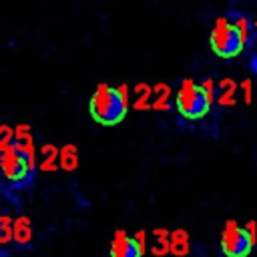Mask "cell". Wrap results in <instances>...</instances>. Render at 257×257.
<instances>
[{
    "label": "cell",
    "mask_w": 257,
    "mask_h": 257,
    "mask_svg": "<svg viewBox=\"0 0 257 257\" xmlns=\"http://www.w3.org/2000/svg\"><path fill=\"white\" fill-rule=\"evenodd\" d=\"M128 106H131V98L126 84L110 86L106 82H98L88 100L90 116L104 126H114L120 120H124Z\"/></svg>",
    "instance_id": "cell-1"
},
{
    "label": "cell",
    "mask_w": 257,
    "mask_h": 257,
    "mask_svg": "<svg viewBox=\"0 0 257 257\" xmlns=\"http://www.w3.org/2000/svg\"><path fill=\"white\" fill-rule=\"evenodd\" d=\"M211 102H213V94L193 78H185L175 94V106L179 114L191 120L203 118L209 112Z\"/></svg>",
    "instance_id": "cell-2"
},
{
    "label": "cell",
    "mask_w": 257,
    "mask_h": 257,
    "mask_svg": "<svg viewBox=\"0 0 257 257\" xmlns=\"http://www.w3.org/2000/svg\"><path fill=\"white\" fill-rule=\"evenodd\" d=\"M209 44H211V50L217 56L235 58L243 52L247 42H245L243 32L239 30V26L231 18L219 16L213 22V28H211V34H209Z\"/></svg>",
    "instance_id": "cell-3"
},
{
    "label": "cell",
    "mask_w": 257,
    "mask_h": 257,
    "mask_svg": "<svg viewBox=\"0 0 257 257\" xmlns=\"http://www.w3.org/2000/svg\"><path fill=\"white\" fill-rule=\"evenodd\" d=\"M34 171H36V159H30L14 145L0 153V173L6 181L26 185L34 177Z\"/></svg>",
    "instance_id": "cell-4"
},
{
    "label": "cell",
    "mask_w": 257,
    "mask_h": 257,
    "mask_svg": "<svg viewBox=\"0 0 257 257\" xmlns=\"http://www.w3.org/2000/svg\"><path fill=\"white\" fill-rule=\"evenodd\" d=\"M253 245L255 241L245 227H241L233 219L225 223L221 233V251L225 257H247L253 251Z\"/></svg>",
    "instance_id": "cell-5"
},
{
    "label": "cell",
    "mask_w": 257,
    "mask_h": 257,
    "mask_svg": "<svg viewBox=\"0 0 257 257\" xmlns=\"http://www.w3.org/2000/svg\"><path fill=\"white\" fill-rule=\"evenodd\" d=\"M108 255L110 257H143L145 249L139 245V241L135 237H131L126 231L118 229V231H114V235L110 239Z\"/></svg>",
    "instance_id": "cell-6"
},
{
    "label": "cell",
    "mask_w": 257,
    "mask_h": 257,
    "mask_svg": "<svg viewBox=\"0 0 257 257\" xmlns=\"http://www.w3.org/2000/svg\"><path fill=\"white\" fill-rule=\"evenodd\" d=\"M12 241L18 247H30L34 241V231H32V223L26 215H20L14 219L12 225Z\"/></svg>",
    "instance_id": "cell-7"
},
{
    "label": "cell",
    "mask_w": 257,
    "mask_h": 257,
    "mask_svg": "<svg viewBox=\"0 0 257 257\" xmlns=\"http://www.w3.org/2000/svg\"><path fill=\"white\" fill-rule=\"evenodd\" d=\"M14 147L28 155L30 159H36V149H34V137L30 133L28 124H18L14 126Z\"/></svg>",
    "instance_id": "cell-8"
},
{
    "label": "cell",
    "mask_w": 257,
    "mask_h": 257,
    "mask_svg": "<svg viewBox=\"0 0 257 257\" xmlns=\"http://www.w3.org/2000/svg\"><path fill=\"white\" fill-rule=\"evenodd\" d=\"M189 233L185 229H177L171 233V239H169V253H173L175 257H185L189 253Z\"/></svg>",
    "instance_id": "cell-9"
},
{
    "label": "cell",
    "mask_w": 257,
    "mask_h": 257,
    "mask_svg": "<svg viewBox=\"0 0 257 257\" xmlns=\"http://www.w3.org/2000/svg\"><path fill=\"white\" fill-rule=\"evenodd\" d=\"M58 167L64 171H74L78 167V149L76 145H64L58 153Z\"/></svg>",
    "instance_id": "cell-10"
},
{
    "label": "cell",
    "mask_w": 257,
    "mask_h": 257,
    "mask_svg": "<svg viewBox=\"0 0 257 257\" xmlns=\"http://www.w3.org/2000/svg\"><path fill=\"white\" fill-rule=\"evenodd\" d=\"M135 108L139 110H147V108H153V86L141 82L135 86Z\"/></svg>",
    "instance_id": "cell-11"
},
{
    "label": "cell",
    "mask_w": 257,
    "mask_h": 257,
    "mask_svg": "<svg viewBox=\"0 0 257 257\" xmlns=\"http://www.w3.org/2000/svg\"><path fill=\"white\" fill-rule=\"evenodd\" d=\"M58 153L60 149H56L54 145L46 143L40 147V169L42 171H54L58 165Z\"/></svg>",
    "instance_id": "cell-12"
},
{
    "label": "cell",
    "mask_w": 257,
    "mask_h": 257,
    "mask_svg": "<svg viewBox=\"0 0 257 257\" xmlns=\"http://www.w3.org/2000/svg\"><path fill=\"white\" fill-rule=\"evenodd\" d=\"M235 90H237V86L233 80H221L219 90H217V102H221L225 106L235 104Z\"/></svg>",
    "instance_id": "cell-13"
},
{
    "label": "cell",
    "mask_w": 257,
    "mask_h": 257,
    "mask_svg": "<svg viewBox=\"0 0 257 257\" xmlns=\"http://www.w3.org/2000/svg\"><path fill=\"white\" fill-rule=\"evenodd\" d=\"M169 98H171V88L163 82L153 86V108L157 110H165L169 106Z\"/></svg>",
    "instance_id": "cell-14"
},
{
    "label": "cell",
    "mask_w": 257,
    "mask_h": 257,
    "mask_svg": "<svg viewBox=\"0 0 257 257\" xmlns=\"http://www.w3.org/2000/svg\"><path fill=\"white\" fill-rule=\"evenodd\" d=\"M12 225H14L12 217L6 213H0V247L12 241Z\"/></svg>",
    "instance_id": "cell-15"
},
{
    "label": "cell",
    "mask_w": 257,
    "mask_h": 257,
    "mask_svg": "<svg viewBox=\"0 0 257 257\" xmlns=\"http://www.w3.org/2000/svg\"><path fill=\"white\" fill-rule=\"evenodd\" d=\"M14 145V126L0 124V153Z\"/></svg>",
    "instance_id": "cell-16"
},
{
    "label": "cell",
    "mask_w": 257,
    "mask_h": 257,
    "mask_svg": "<svg viewBox=\"0 0 257 257\" xmlns=\"http://www.w3.org/2000/svg\"><path fill=\"white\" fill-rule=\"evenodd\" d=\"M241 88H243V100L247 102V104H251V100H253V84H251V80H243L241 82Z\"/></svg>",
    "instance_id": "cell-17"
},
{
    "label": "cell",
    "mask_w": 257,
    "mask_h": 257,
    "mask_svg": "<svg viewBox=\"0 0 257 257\" xmlns=\"http://www.w3.org/2000/svg\"><path fill=\"white\" fill-rule=\"evenodd\" d=\"M245 229L249 231V235H251V239L257 243V223L255 221H249L247 225H245Z\"/></svg>",
    "instance_id": "cell-18"
},
{
    "label": "cell",
    "mask_w": 257,
    "mask_h": 257,
    "mask_svg": "<svg viewBox=\"0 0 257 257\" xmlns=\"http://www.w3.org/2000/svg\"><path fill=\"white\" fill-rule=\"evenodd\" d=\"M135 239H137V241H139V245H141V247H143V249L147 251V233H145L143 229L135 233Z\"/></svg>",
    "instance_id": "cell-19"
},
{
    "label": "cell",
    "mask_w": 257,
    "mask_h": 257,
    "mask_svg": "<svg viewBox=\"0 0 257 257\" xmlns=\"http://www.w3.org/2000/svg\"><path fill=\"white\" fill-rule=\"evenodd\" d=\"M249 68H251L253 74H257V52L251 54V58H249Z\"/></svg>",
    "instance_id": "cell-20"
}]
</instances>
